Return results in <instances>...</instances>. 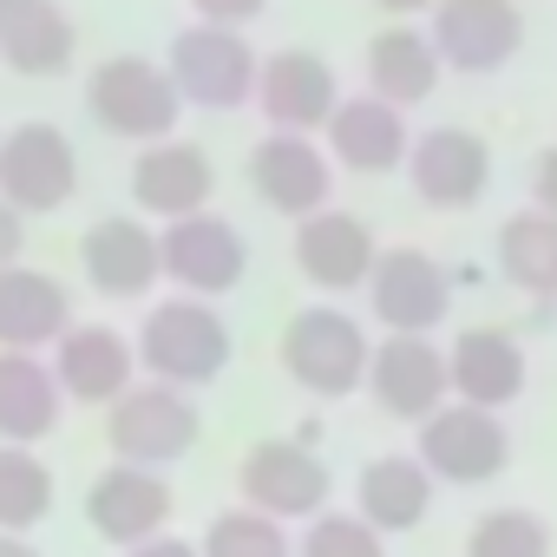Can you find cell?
I'll return each mask as SVG.
<instances>
[{"label": "cell", "instance_id": "ba28073f", "mask_svg": "<svg viewBox=\"0 0 557 557\" xmlns=\"http://www.w3.org/2000/svg\"><path fill=\"white\" fill-rule=\"evenodd\" d=\"M79 184V158L66 145L60 125L34 119V125H14L0 138V197H8L21 216H47L73 197Z\"/></svg>", "mask_w": 557, "mask_h": 557}, {"label": "cell", "instance_id": "f546056e", "mask_svg": "<svg viewBox=\"0 0 557 557\" xmlns=\"http://www.w3.org/2000/svg\"><path fill=\"white\" fill-rule=\"evenodd\" d=\"M197 550H203V557H296L289 524H275V518H262V511H249V505L216 511V518L203 524Z\"/></svg>", "mask_w": 557, "mask_h": 557}, {"label": "cell", "instance_id": "30bf717a", "mask_svg": "<svg viewBox=\"0 0 557 557\" xmlns=\"http://www.w3.org/2000/svg\"><path fill=\"white\" fill-rule=\"evenodd\" d=\"M249 184H256V197H262L275 216H296V223L335 210V203H329L335 164H329V151L309 145L302 132H269V138L249 151Z\"/></svg>", "mask_w": 557, "mask_h": 557}, {"label": "cell", "instance_id": "9c48e42d", "mask_svg": "<svg viewBox=\"0 0 557 557\" xmlns=\"http://www.w3.org/2000/svg\"><path fill=\"white\" fill-rule=\"evenodd\" d=\"M171 511H177V492H171V479L151 472V466H119V459H112V466L86 485V524H92L106 544H119V550L164 537Z\"/></svg>", "mask_w": 557, "mask_h": 557}, {"label": "cell", "instance_id": "2e32d148", "mask_svg": "<svg viewBox=\"0 0 557 557\" xmlns=\"http://www.w3.org/2000/svg\"><path fill=\"white\" fill-rule=\"evenodd\" d=\"M256 106L269 112L275 132H329V119L342 112L335 99V66L322 53H302V47H283L262 60V79H256Z\"/></svg>", "mask_w": 557, "mask_h": 557}, {"label": "cell", "instance_id": "4316f807", "mask_svg": "<svg viewBox=\"0 0 557 557\" xmlns=\"http://www.w3.org/2000/svg\"><path fill=\"white\" fill-rule=\"evenodd\" d=\"M440 47H433V34H413V27H387V34H374V47H368V86H374V99H387V106H420V99H433V86H440Z\"/></svg>", "mask_w": 557, "mask_h": 557}, {"label": "cell", "instance_id": "ac0fdd59", "mask_svg": "<svg viewBox=\"0 0 557 557\" xmlns=\"http://www.w3.org/2000/svg\"><path fill=\"white\" fill-rule=\"evenodd\" d=\"M79 262H86V283L112 302H132V296H151V283L164 275V249L145 223L132 216H99L79 243Z\"/></svg>", "mask_w": 557, "mask_h": 557}, {"label": "cell", "instance_id": "5bb4252c", "mask_svg": "<svg viewBox=\"0 0 557 557\" xmlns=\"http://www.w3.org/2000/svg\"><path fill=\"white\" fill-rule=\"evenodd\" d=\"M524 40L518 0H440L433 8V47L453 73H498Z\"/></svg>", "mask_w": 557, "mask_h": 557}, {"label": "cell", "instance_id": "7a4b0ae2", "mask_svg": "<svg viewBox=\"0 0 557 557\" xmlns=\"http://www.w3.org/2000/svg\"><path fill=\"white\" fill-rule=\"evenodd\" d=\"M138 361L151 368V381L197 394L230 368V322L197 296L158 302L145 315V329H138Z\"/></svg>", "mask_w": 557, "mask_h": 557}, {"label": "cell", "instance_id": "836d02e7", "mask_svg": "<svg viewBox=\"0 0 557 557\" xmlns=\"http://www.w3.org/2000/svg\"><path fill=\"white\" fill-rule=\"evenodd\" d=\"M190 8H197L210 27H243V21L262 14V0H190Z\"/></svg>", "mask_w": 557, "mask_h": 557}, {"label": "cell", "instance_id": "6da1fadb", "mask_svg": "<svg viewBox=\"0 0 557 557\" xmlns=\"http://www.w3.org/2000/svg\"><path fill=\"white\" fill-rule=\"evenodd\" d=\"M275 355H283V374H289L302 394H315V400H348L355 387H368L374 342H368V329H361L348 309L315 302V309L289 315L283 348H275Z\"/></svg>", "mask_w": 557, "mask_h": 557}, {"label": "cell", "instance_id": "cb8c5ba5", "mask_svg": "<svg viewBox=\"0 0 557 557\" xmlns=\"http://www.w3.org/2000/svg\"><path fill=\"white\" fill-rule=\"evenodd\" d=\"M210 190H216V171H210V158H203L197 145L164 138V145H145L138 164H132V197H138L151 216H164V223L197 216V210L210 203Z\"/></svg>", "mask_w": 557, "mask_h": 557}, {"label": "cell", "instance_id": "d6a6232c", "mask_svg": "<svg viewBox=\"0 0 557 557\" xmlns=\"http://www.w3.org/2000/svg\"><path fill=\"white\" fill-rule=\"evenodd\" d=\"M531 210L557 216V145L537 151V164H531Z\"/></svg>", "mask_w": 557, "mask_h": 557}, {"label": "cell", "instance_id": "277c9868", "mask_svg": "<svg viewBox=\"0 0 557 557\" xmlns=\"http://www.w3.org/2000/svg\"><path fill=\"white\" fill-rule=\"evenodd\" d=\"M236 492L249 511L275 524H315L335 498V472L302 440H256L236 466Z\"/></svg>", "mask_w": 557, "mask_h": 557}, {"label": "cell", "instance_id": "e575fe53", "mask_svg": "<svg viewBox=\"0 0 557 557\" xmlns=\"http://www.w3.org/2000/svg\"><path fill=\"white\" fill-rule=\"evenodd\" d=\"M21 243H27V216L0 197V269H14L21 262Z\"/></svg>", "mask_w": 557, "mask_h": 557}, {"label": "cell", "instance_id": "f1b7e54d", "mask_svg": "<svg viewBox=\"0 0 557 557\" xmlns=\"http://www.w3.org/2000/svg\"><path fill=\"white\" fill-rule=\"evenodd\" d=\"M53 498H60L53 466L34 446H0V531L27 537L34 524L53 518Z\"/></svg>", "mask_w": 557, "mask_h": 557}, {"label": "cell", "instance_id": "8d00e7d4", "mask_svg": "<svg viewBox=\"0 0 557 557\" xmlns=\"http://www.w3.org/2000/svg\"><path fill=\"white\" fill-rule=\"evenodd\" d=\"M0 557H40L34 537H14V531H0Z\"/></svg>", "mask_w": 557, "mask_h": 557}, {"label": "cell", "instance_id": "7c38bea8", "mask_svg": "<svg viewBox=\"0 0 557 557\" xmlns=\"http://www.w3.org/2000/svg\"><path fill=\"white\" fill-rule=\"evenodd\" d=\"M158 249H164V275H171L177 289H190V296H223V289L243 283V269H249L243 230L230 216H216V210H197V216L164 223Z\"/></svg>", "mask_w": 557, "mask_h": 557}, {"label": "cell", "instance_id": "ffe728a7", "mask_svg": "<svg viewBox=\"0 0 557 557\" xmlns=\"http://www.w3.org/2000/svg\"><path fill=\"white\" fill-rule=\"evenodd\" d=\"M296 262H302V275H309L315 289L348 296V289H368V275L381 262V243H374V230L361 216L322 210V216H309L296 230Z\"/></svg>", "mask_w": 557, "mask_h": 557}, {"label": "cell", "instance_id": "d6986e66", "mask_svg": "<svg viewBox=\"0 0 557 557\" xmlns=\"http://www.w3.org/2000/svg\"><path fill=\"white\" fill-rule=\"evenodd\" d=\"M73 329V296L60 275L47 269H0V348L8 355H34V348H60V335Z\"/></svg>", "mask_w": 557, "mask_h": 557}, {"label": "cell", "instance_id": "603a6c76", "mask_svg": "<svg viewBox=\"0 0 557 557\" xmlns=\"http://www.w3.org/2000/svg\"><path fill=\"white\" fill-rule=\"evenodd\" d=\"M329 151L342 158V171H361V177H381L394 164L413 158V132L400 119V106L387 99H342V112L329 119Z\"/></svg>", "mask_w": 557, "mask_h": 557}, {"label": "cell", "instance_id": "83f0119b", "mask_svg": "<svg viewBox=\"0 0 557 557\" xmlns=\"http://www.w3.org/2000/svg\"><path fill=\"white\" fill-rule=\"evenodd\" d=\"M498 275L511 289L537 296V302H557V216H544V210L505 216V230H498Z\"/></svg>", "mask_w": 557, "mask_h": 557}, {"label": "cell", "instance_id": "8fae6325", "mask_svg": "<svg viewBox=\"0 0 557 557\" xmlns=\"http://www.w3.org/2000/svg\"><path fill=\"white\" fill-rule=\"evenodd\" d=\"M368 309L387 322V335H433L453 309V275L426 249H381L368 275Z\"/></svg>", "mask_w": 557, "mask_h": 557}, {"label": "cell", "instance_id": "f35d334b", "mask_svg": "<svg viewBox=\"0 0 557 557\" xmlns=\"http://www.w3.org/2000/svg\"><path fill=\"white\" fill-rule=\"evenodd\" d=\"M0 8H14V0H0Z\"/></svg>", "mask_w": 557, "mask_h": 557}, {"label": "cell", "instance_id": "d4e9b609", "mask_svg": "<svg viewBox=\"0 0 557 557\" xmlns=\"http://www.w3.org/2000/svg\"><path fill=\"white\" fill-rule=\"evenodd\" d=\"M66 413L60 374L40 355H8L0 348V446H40Z\"/></svg>", "mask_w": 557, "mask_h": 557}, {"label": "cell", "instance_id": "52a82bcc", "mask_svg": "<svg viewBox=\"0 0 557 557\" xmlns=\"http://www.w3.org/2000/svg\"><path fill=\"white\" fill-rule=\"evenodd\" d=\"M413 453H420V466L440 485H485V479H498L511 466V433H505L498 413L453 400V407H440L420 426V446Z\"/></svg>", "mask_w": 557, "mask_h": 557}, {"label": "cell", "instance_id": "44dd1931", "mask_svg": "<svg viewBox=\"0 0 557 557\" xmlns=\"http://www.w3.org/2000/svg\"><path fill=\"white\" fill-rule=\"evenodd\" d=\"M433 492H440V479L420 466V453H381L355 479V511L381 537H407L433 518Z\"/></svg>", "mask_w": 557, "mask_h": 557}, {"label": "cell", "instance_id": "74e56055", "mask_svg": "<svg viewBox=\"0 0 557 557\" xmlns=\"http://www.w3.org/2000/svg\"><path fill=\"white\" fill-rule=\"evenodd\" d=\"M387 14H420V8H433V0H381Z\"/></svg>", "mask_w": 557, "mask_h": 557}, {"label": "cell", "instance_id": "e0dca14e", "mask_svg": "<svg viewBox=\"0 0 557 557\" xmlns=\"http://www.w3.org/2000/svg\"><path fill=\"white\" fill-rule=\"evenodd\" d=\"M132 361H138V348H132L119 329H106V322H79V329H66L60 348H53L60 394L79 400V407H119V400L138 387V381H132Z\"/></svg>", "mask_w": 557, "mask_h": 557}, {"label": "cell", "instance_id": "1f68e13d", "mask_svg": "<svg viewBox=\"0 0 557 557\" xmlns=\"http://www.w3.org/2000/svg\"><path fill=\"white\" fill-rule=\"evenodd\" d=\"M296 557H387V537L361 511H322L315 524H302Z\"/></svg>", "mask_w": 557, "mask_h": 557}, {"label": "cell", "instance_id": "484cf974", "mask_svg": "<svg viewBox=\"0 0 557 557\" xmlns=\"http://www.w3.org/2000/svg\"><path fill=\"white\" fill-rule=\"evenodd\" d=\"M0 60L27 79H47V73H66L73 60V21L60 0H14L0 8Z\"/></svg>", "mask_w": 557, "mask_h": 557}, {"label": "cell", "instance_id": "4dcf8cb0", "mask_svg": "<svg viewBox=\"0 0 557 557\" xmlns=\"http://www.w3.org/2000/svg\"><path fill=\"white\" fill-rule=\"evenodd\" d=\"M459 557H550V518H537L524 505H498V511L472 518Z\"/></svg>", "mask_w": 557, "mask_h": 557}, {"label": "cell", "instance_id": "4fadbf2b", "mask_svg": "<svg viewBox=\"0 0 557 557\" xmlns=\"http://www.w3.org/2000/svg\"><path fill=\"white\" fill-rule=\"evenodd\" d=\"M368 394L387 420H413L426 426L446 394H453V374H446V355L426 342V335H387L368 361Z\"/></svg>", "mask_w": 557, "mask_h": 557}, {"label": "cell", "instance_id": "7402d4cb", "mask_svg": "<svg viewBox=\"0 0 557 557\" xmlns=\"http://www.w3.org/2000/svg\"><path fill=\"white\" fill-rule=\"evenodd\" d=\"M446 374H453V394L466 407H485V413H505L518 394H524V348L511 329H466L446 355Z\"/></svg>", "mask_w": 557, "mask_h": 557}, {"label": "cell", "instance_id": "8992f818", "mask_svg": "<svg viewBox=\"0 0 557 557\" xmlns=\"http://www.w3.org/2000/svg\"><path fill=\"white\" fill-rule=\"evenodd\" d=\"M171 79H177V92H184L190 106H203V112H236V106L256 99L262 60L249 53L243 34L197 21V27H184V34L171 40Z\"/></svg>", "mask_w": 557, "mask_h": 557}, {"label": "cell", "instance_id": "3957f363", "mask_svg": "<svg viewBox=\"0 0 557 557\" xmlns=\"http://www.w3.org/2000/svg\"><path fill=\"white\" fill-rule=\"evenodd\" d=\"M203 440V413L184 387H164V381H138L119 407H106V446L119 466H177L190 446Z\"/></svg>", "mask_w": 557, "mask_h": 557}, {"label": "cell", "instance_id": "9a60e30c", "mask_svg": "<svg viewBox=\"0 0 557 557\" xmlns=\"http://www.w3.org/2000/svg\"><path fill=\"white\" fill-rule=\"evenodd\" d=\"M407 177L426 210H472L492 184V151H485V138H472L459 125H433L413 138Z\"/></svg>", "mask_w": 557, "mask_h": 557}, {"label": "cell", "instance_id": "5b68a950", "mask_svg": "<svg viewBox=\"0 0 557 557\" xmlns=\"http://www.w3.org/2000/svg\"><path fill=\"white\" fill-rule=\"evenodd\" d=\"M86 106H92V119H99L112 138L164 145V138H171V125H177L184 92H177L171 66L138 60V53H119V60L92 66V79H86Z\"/></svg>", "mask_w": 557, "mask_h": 557}, {"label": "cell", "instance_id": "d590c367", "mask_svg": "<svg viewBox=\"0 0 557 557\" xmlns=\"http://www.w3.org/2000/svg\"><path fill=\"white\" fill-rule=\"evenodd\" d=\"M125 557H203V550H197L190 537H171V531H164V537H151V544H132Z\"/></svg>", "mask_w": 557, "mask_h": 557}]
</instances>
